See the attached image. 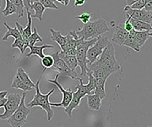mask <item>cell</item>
Listing matches in <instances>:
<instances>
[{"label": "cell", "mask_w": 152, "mask_h": 127, "mask_svg": "<svg viewBox=\"0 0 152 127\" xmlns=\"http://www.w3.org/2000/svg\"><path fill=\"white\" fill-rule=\"evenodd\" d=\"M110 31L107 22L102 18L96 19L94 21H90L86 24L82 28H79L78 31H72L78 39L90 40L101 37L102 34Z\"/></svg>", "instance_id": "1"}, {"label": "cell", "mask_w": 152, "mask_h": 127, "mask_svg": "<svg viewBox=\"0 0 152 127\" xmlns=\"http://www.w3.org/2000/svg\"><path fill=\"white\" fill-rule=\"evenodd\" d=\"M88 76H89V82L86 85H85L83 83L81 78H78V81H80V83H79V85L76 86L77 91L73 92L71 102L69 103V104L68 105V107L64 109V111L66 112V114L69 117H72V112H73V110L79 108L82 98L84 97H86L88 94H91V92L96 88V81H95L94 77L92 76L91 72L89 73Z\"/></svg>", "instance_id": "2"}, {"label": "cell", "mask_w": 152, "mask_h": 127, "mask_svg": "<svg viewBox=\"0 0 152 127\" xmlns=\"http://www.w3.org/2000/svg\"><path fill=\"white\" fill-rule=\"evenodd\" d=\"M40 81H41V78H39L37 82L35 84L36 94H35L34 98L26 106L29 109L35 108V107H40L42 109L46 111L47 119L48 121H51L54 116V111L53 110V109L50 105L49 98L52 94L54 92V89L53 88L47 94H42L41 92V90H40Z\"/></svg>", "instance_id": "3"}, {"label": "cell", "mask_w": 152, "mask_h": 127, "mask_svg": "<svg viewBox=\"0 0 152 127\" xmlns=\"http://www.w3.org/2000/svg\"><path fill=\"white\" fill-rule=\"evenodd\" d=\"M99 37L96 38L90 39V40H83V39H78L76 41V59L78 62V66L80 68V78L86 77L89 74V68L87 65L86 53L87 50L92 46Z\"/></svg>", "instance_id": "4"}, {"label": "cell", "mask_w": 152, "mask_h": 127, "mask_svg": "<svg viewBox=\"0 0 152 127\" xmlns=\"http://www.w3.org/2000/svg\"><path fill=\"white\" fill-rule=\"evenodd\" d=\"M26 92H23L20 105L15 112L7 120V123L11 127H22L26 125L27 121L28 115L31 113V109L26 105L25 100L26 97Z\"/></svg>", "instance_id": "5"}, {"label": "cell", "mask_w": 152, "mask_h": 127, "mask_svg": "<svg viewBox=\"0 0 152 127\" xmlns=\"http://www.w3.org/2000/svg\"><path fill=\"white\" fill-rule=\"evenodd\" d=\"M110 42L108 37H100L98 40L94 43V44L87 50L86 53V59H87V65L90 66L92 63L99 58V56L102 54L104 48L107 47Z\"/></svg>", "instance_id": "6"}, {"label": "cell", "mask_w": 152, "mask_h": 127, "mask_svg": "<svg viewBox=\"0 0 152 127\" xmlns=\"http://www.w3.org/2000/svg\"><path fill=\"white\" fill-rule=\"evenodd\" d=\"M53 59V65L52 66V70H56L60 76L64 77H69L73 80H78V74L76 70H72L67 66L65 63L60 59L59 51H57L56 53L52 54Z\"/></svg>", "instance_id": "7"}, {"label": "cell", "mask_w": 152, "mask_h": 127, "mask_svg": "<svg viewBox=\"0 0 152 127\" xmlns=\"http://www.w3.org/2000/svg\"><path fill=\"white\" fill-rule=\"evenodd\" d=\"M21 100V96L17 93H8L7 101L4 106V112L0 115V120H7L18 109Z\"/></svg>", "instance_id": "8"}, {"label": "cell", "mask_w": 152, "mask_h": 127, "mask_svg": "<svg viewBox=\"0 0 152 127\" xmlns=\"http://www.w3.org/2000/svg\"><path fill=\"white\" fill-rule=\"evenodd\" d=\"M115 48L114 46L111 42H109L108 44L107 45V47L104 48L102 51V54L99 56L96 60L95 61L94 63H92L90 66H88L89 70L91 72L95 71L98 70L99 68L102 66L103 65H105L107 62H108L113 59H115Z\"/></svg>", "instance_id": "9"}, {"label": "cell", "mask_w": 152, "mask_h": 127, "mask_svg": "<svg viewBox=\"0 0 152 127\" xmlns=\"http://www.w3.org/2000/svg\"><path fill=\"white\" fill-rule=\"evenodd\" d=\"M59 76L60 75L58 73L53 80L49 79V80H48V81L49 83L54 84L55 86L59 89L61 93L63 95V99H62V101L60 103H57V104H55V103H50V105H51V107L52 106H54V107H57V108H64V109H65V108L68 107V105L69 104V103L71 102L72 96H73V92H74L71 89H64L62 87V85L58 81Z\"/></svg>", "instance_id": "10"}, {"label": "cell", "mask_w": 152, "mask_h": 127, "mask_svg": "<svg viewBox=\"0 0 152 127\" xmlns=\"http://www.w3.org/2000/svg\"><path fill=\"white\" fill-rule=\"evenodd\" d=\"M129 32L124 29V24H119L115 27V31L112 37V42L119 46H122L127 38Z\"/></svg>", "instance_id": "11"}, {"label": "cell", "mask_w": 152, "mask_h": 127, "mask_svg": "<svg viewBox=\"0 0 152 127\" xmlns=\"http://www.w3.org/2000/svg\"><path fill=\"white\" fill-rule=\"evenodd\" d=\"M123 45L130 48L134 50L135 52H140V47L139 45L138 40H137L136 37L134 36V29L129 32V35H128V37H127V38L124 41V43H123Z\"/></svg>", "instance_id": "12"}, {"label": "cell", "mask_w": 152, "mask_h": 127, "mask_svg": "<svg viewBox=\"0 0 152 127\" xmlns=\"http://www.w3.org/2000/svg\"><path fill=\"white\" fill-rule=\"evenodd\" d=\"M87 104L90 109L98 111L102 107V99L96 94H88L86 95Z\"/></svg>", "instance_id": "13"}, {"label": "cell", "mask_w": 152, "mask_h": 127, "mask_svg": "<svg viewBox=\"0 0 152 127\" xmlns=\"http://www.w3.org/2000/svg\"><path fill=\"white\" fill-rule=\"evenodd\" d=\"M51 36H50V39L56 42L59 45V47L61 48V51L64 50V47H65L66 38L65 36H63L60 31H55L53 28H51L49 30Z\"/></svg>", "instance_id": "14"}, {"label": "cell", "mask_w": 152, "mask_h": 127, "mask_svg": "<svg viewBox=\"0 0 152 127\" xmlns=\"http://www.w3.org/2000/svg\"><path fill=\"white\" fill-rule=\"evenodd\" d=\"M129 22L132 25L133 29L135 32H145V31H148V32H151L152 26L151 25L147 24V23L139 21V20H134L129 18Z\"/></svg>", "instance_id": "15"}, {"label": "cell", "mask_w": 152, "mask_h": 127, "mask_svg": "<svg viewBox=\"0 0 152 127\" xmlns=\"http://www.w3.org/2000/svg\"><path fill=\"white\" fill-rule=\"evenodd\" d=\"M31 52L28 54L27 57H31L32 55H37L38 57H40L41 59H42L44 57L43 50L45 48H54V46L53 45H48V44H44L42 46H29Z\"/></svg>", "instance_id": "16"}, {"label": "cell", "mask_w": 152, "mask_h": 127, "mask_svg": "<svg viewBox=\"0 0 152 127\" xmlns=\"http://www.w3.org/2000/svg\"><path fill=\"white\" fill-rule=\"evenodd\" d=\"M31 10H33L35 11V14L33 15H31V18H37L40 22L43 21V13L45 11V8L40 2L33 3L31 5Z\"/></svg>", "instance_id": "17"}, {"label": "cell", "mask_w": 152, "mask_h": 127, "mask_svg": "<svg viewBox=\"0 0 152 127\" xmlns=\"http://www.w3.org/2000/svg\"><path fill=\"white\" fill-rule=\"evenodd\" d=\"M59 57L70 70H75V69L78 67V62H77L75 56H67L64 54L61 51H59Z\"/></svg>", "instance_id": "18"}, {"label": "cell", "mask_w": 152, "mask_h": 127, "mask_svg": "<svg viewBox=\"0 0 152 127\" xmlns=\"http://www.w3.org/2000/svg\"><path fill=\"white\" fill-rule=\"evenodd\" d=\"M11 87L15 89H20V90H22L24 92H26L28 91H31L32 90V87H29L27 85H26L25 83L22 81L19 78V76L15 75L14 78H13V81H12V83H11Z\"/></svg>", "instance_id": "19"}, {"label": "cell", "mask_w": 152, "mask_h": 127, "mask_svg": "<svg viewBox=\"0 0 152 127\" xmlns=\"http://www.w3.org/2000/svg\"><path fill=\"white\" fill-rule=\"evenodd\" d=\"M16 75L19 76V78L23 82L25 83L26 85H27L29 87H32V88H35V83L31 81V79L30 78L29 75H28L26 72L25 71V70L22 68V67H20L18 68L16 72Z\"/></svg>", "instance_id": "20"}, {"label": "cell", "mask_w": 152, "mask_h": 127, "mask_svg": "<svg viewBox=\"0 0 152 127\" xmlns=\"http://www.w3.org/2000/svg\"><path fill=\"white\" fill-rule=\"evenodd\" d=\"M134 36L138 40V43L140 47L141 48L142 46L146 43V41L150 37H151L152 32H148V31H145V32H135L134 31Z\"/></svg>", "instance_id": "21"}, {"label": "cell", "mask_w": 152, "mask_h": 127, "mask_svg": "<svg viewBox=\"0 0 152 127\" xmlns=\"http://www.w3.org/2000/svg\"><path fill=\"white\" fill-rule=\"evenodd\" d=\"M4 26H5L6 28H7V32H5V34H4V36L3 37V38H2V40L3 41H6L7 39L9 38L10 37H13L15 39L16 38H19V37H20V32H19V31L17 30V28H12L10 27L8 24L6 22H4Z\"/></svg>", "instance_id": "22"}, {"label": "cell", "mask_w": 152, "mask_h": 127, "mask_svg": "<svg viewBox=\"0 0 152 127\" xmlns=\"http://www.w3.org/2000/svg\"><path fill=\"white\" fill-rule=\"evenodd\" d=\"M124 11L126 13L127 15L130 17L131 19H134V20H139V21H141L142 18V10H134V9H131L129 6H127L124 7Z\"/></svg>", "instance_id": "23"}, {"label": "cell", "mask_w": 152, "mask_h": 127, "mask_svg": "<svg viewBox=\"0 0 152 127\" xmlns=\"http://www.w3.org/2000/svg\"><path fill=\"white\" fill-rule=\"evenodd\" d=\"M43 41V39L40 37V35L37 32V29L36 27L32 26V32L31 34V36L28 37V43H29V46H34L37 43L40 42L42 43ZM29 48V47H28Z\"/></svg>", "instance_id": "24"}, {"label": "cell", "mask_w": 152, "mask_h": 127, "mask_svg": "<svg viewBox=\"0 0 152 127\" xmlns=\"http://www.w3.org/2000/svg\"><path fill=\"white\" fill-rule=\"evenodd\" d=\"M3 13V15L4 16H9V15H14L16 13V9L15 5L11 3L10 0H5V8L4 10L2 11Z\"/></svg>", "instance_id": "25"}, {"label": "cell", "mask_w": 152, "mask_h": 127, "mask_svg": "<svg viewBox=\"0 0 152 127\" xmlns=\"http://www.w3.org/2000/svg\"><path fill=\"white\" fill-rule=\"evenodd\" d=\"M16 9V14L19 18L24 17V4L22 0H10Z\"/></svg>", "instance_id": "26"}, {"label": "cell", "mask_w": 152, "mask_h": 127, "mask_svg": "<svg viewBox=\"0 0 152 127\" xmlns=\"http://www.w3.org/2000/svg\"><path fill=\"white\" fill-rule=\"evenodd\" d=\"M42 65L43 66V71H42V74H43L45 70L47 69H51L52 66L53 65V59L52 55H44V57L42 59Z\"/></svg>", "instance_id": "27"}, {"label": "cell", "mask_w": 152, "mask_h": 127, "mask_svg": "<svg viewBox=\"0 0 152 127\" xmlns=\"http://www.w3.org/2000/svg\"><path fill=\"white\" fill-rule=\"evenodd\" d=\"M11 48H19L20 51V54H24V52H25V43H24L23 39L21 38V37L19 38L15 39L14 43L11 45Z\"/></svg>", "instance_id": "28"}, {"label": "cell", "mask_w": 152, "mask_h": 127, "mask_svg": "<svg viewBox=\"0 0 152 127\" xmlns=\"http://www.w3.org/2000/svg\"><path fill=\"white\" fill-rule=\"evenodd\" d=\"M66 38V43H65V47L64 48H76V41L75 39L74 38V37L70 35L69 33H68L65 36ZM63 51V50H62Z\"/></svg>", "instance_id": "29"}, {"label": "cell", "mask_w": 152, "mask_h": 127, "mask_svg": "<svg viewBox=\"0 0 152 127\" xmlns=\"http://www.w3.org/2000/svg\"><path fill=\"white\" fill-rule=\"evenodd\" d=\"M94 15L95 14H90V13H87V12H85V13H82L80 14V15H78V16H75V19L77 20H79V21H80L84 25H86L88 22H90V21H91V17L94 16Z\"/></svg>", "instance_id": "30"}, {"label": "cell", "mask_w": 152, "mask_h": 127, "mask_svg": "<svg viewBox=\"0 0 152 127\" xmlns=\"http://www.w3.org/2000/svg\"><path fill=\"white\" fill-rule=\"evenodd\" d=\"M40 3L42 4V6L45 9L58 10V7L55 4L54 0H41Z\"/></svg>", "instance_id": "31"}, {"label": "cell", "mask_w": 152, "mask_h": 127, "mask_svg": "<svg viewBox=\"0 0 152 127\" xmlns=\"http://www.w3.org/2000/svg\"><path fill=\"white\" fill-rule=\"evenodd\" d=\"M142 18L141 21L147 23V24H150L151 25L152 19H151V11H147L145 9H142Z\"/></svg>", "instance_id": "32"}, {"label": "cell", "mask_w": 152, "mask_h": 127, "mask_svg": "<svg viewBox=\"0 0 152 127\" xmlns=\"http://www.w3.org/2000/svg\"><path fill=\"white\" fill-rule=\"evenodd\" d=\"M147 3V0H139L138 2H136L135 4H134L133 5L130 6L131 9H134V10H142V9H144V7L145 5Z\"/></svg>", "instance_id": "33"}, {"label": "cell", "mask_w": 152, "mask_h": 127, "mask_svg": "<svg viewBox=\"0 0 152 127\" xmlns=\"http://www.w3.org/2000/svg\"><path fill=\"white\" fill-rule=\"evenodd\" d=\"M126 17H127V20H126V21H125V23L124 24V26L125 30H126L128 32H131V31L133 30L132 25H131L130 22H129V18H130V17L129 16V15H126Z\"/></svg>", "instance_id": "34"}, {"label": "cell", "mask_w": 152, "mask_h": 127, "mask_svg": "<svg viewBox=\"0 0 152 127\" xmlns=\"http://www.w3.org/2000/svg\"><path fill=\"white\" fill-rule=\"evenodd\" d=\"M31 0H22L23 2V4H24V8L25 10H26V13L27 12H31Z\"/></svg>", "instance_id": "35"}, {"label": "cell", "mask_w": 152, "mask_h": 127, "mask_svg": "<svg viewBox=\"0 0 152 127\" xmlns=\"http://www.w3.org/2000/svg\"><path fill=\"white\" fill-rule=\"evenodd\" d=\"M86 0H75V6L79 7V6H83L86 4Z\"/></svg>", "instance_id": "36"}, {"label": "cell", "mask_w": 152, "mask_h": 127, "mask_svg": "<svg viewBox=\"0 0 152 127\" xmlns=\"http://www.w3.org/2000/svg\"><path fill=\"white\" fill-rule=\"evenodd\" d=\"M144 9L147 10V11L152 12V2H148L145 5Z\"/></svg>", "instance_id": "37"}, {"label": "cell", "mask_w": 152, "mask_h": 127, "mask_svg": "<svg viewBox=\"0 0 152 127\" xmlns=\"http://www.w3.org/2000/svg\"><path fill=\"white\" fill-rule=\"evenodd\" d=\"M139 0H126V4H127V6L133 5L134 4H135L136 2H138Z\"/></svg>", "instance_id": "38"}, {"label": "cell", "mask_w": 152, "mask_h": 127, "mask_svg": "<svg viewBox=\"0 0 152 127\" xmlns=\"http://www.w3.org/2000/svg\"><path fill=\"white\" fill-rule=\"evenodd\" d=\"M7 95H8V92L7 91H3V92H0V100L3 99V98H4L7 97Z\"/></svg>", "instance_id": "39"}, {"label": "cell", "mask_w": 152, "mask_h": 127, "mask_svg": "<svg viewBox=\"0 0 152 127\" xmlns=\"http://www.w3.org/2000/svg\"><path fill=\"white\" fill-rule=\"evenodd\" d=\"M6 101H7V98H4L0 100V108H3V107L4 106Z\"/></svg>", "instance_id": "40"}, {"label": "cell", "mask_w": 152, "mask_h": 127, "mask_svg": "<svg viewBox=\"0 0 152 127\" xmlns=\"http://www.w3.org/2000/svg\"><path fill=\"white\" fill-rule=\"evenodd\" d=\"M64 1V5L68 6L69 5V2H70V0H63Z\"/></svg>", "instance_id": "41"}, {"label": "cell", "mask_w": 152, "mask_h": 127, "mask_svg": "<svg viewBox=\"0 0 152 127\" xmlns=\"http://www.w3.org/2000/svg\"><path fill=\"white\" fill-rule=\"evenodd\" d=\"M41 0H31V4H32L33 3H36V2H40Z\"/></svg>", "instance_id": "42"}, {"label": "cell", "mask_w": 152, "mask_h": 127, "mask_svg": "<svg viewBox=\"0 0 152 127\" xmlns=\"http://www.w3.org/2000/svg\"><path fill=\"white\" fill-rule=\"evenodd\" d=\"M55 1H58V2L60 3L61 4H64V1H63V0H55Z\"/></svg>", "instance_id": "43"}, {"label": "cell", "mask_w": 152, "mask_h": 127, "mask_svg": "<svg viewBox=\"0 0 152 127\" xmlns=\"http://www.w3.org/2000/svg\"><path fill=\"white\" fill-rule=\"evenodd\" d=\"M1 6H2V3L0 2V8H1Z\"/></svg>", "instance_id": "44"}, {"label": "cell", "mask_w": 152, "mask_h": 127, "mask_svg": "<svg viewBox=\"0 0 152 127\" xmlns=\"http://www.w3.org/2000/svg\"><path fill=\"white\" fill-rule=\"evenodd\" d=\"M60 127H65V126H60Z\"/></svg>", "instance_id": "45"}]
</instances>
